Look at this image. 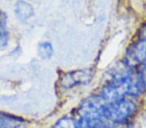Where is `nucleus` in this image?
<instances>
[{"label": "nucleus", "mask_w": 146, "mask_h": 128, "mask_svg": "<svg viewBox=\"0 0 146 128\" xmlns=\"http://www.w3.org/2000/svg\"><path fill=\"white\" fill-rule=\"evenodd\" d=\"M123 60L134 70L146 65V39L137 38L133 41L126 50Z\"/></svg>", "instance_id": "nucleus-4"}, {"label": "nucleus", "mask_w": 146, "mask_h": 128, "mask_svg": "<svg viewBox=\"0 0 146 128\" xmlns=\"http://www.w3.org/2000/svg\"><path fill=\"white\" fill-rule=\"evenodd\" d=\"M14 14L20 22L24 23L34 16L35 10L28 0H17L14 4Z\"/></svg>", "instance_id": "nucleus-6"}, {"label": "nucleus", "mask_w": 146, "mask_h": 128, "mask_svg": "<svg viewBox=\"0 0 146 128\" xmlns=\"http://www.w3.org/2000/svg\"><path fill=\"white\" fill-rule=\"evenodd\" d=\"M37 56L42 60H49L54 55V47L53 44L48 40L40 41L37 44Z\"/></svg>", "instance_id": "nucleus-9"}, {"label": "nucleus", "mask_w": 146, "mask_h": 128, "mask_svg": "<svg viewBox=\"0 0 146 128\" xmlns=\"http://www.w3.org/2000/svg\"><path fill=\"white\" fill-rule=\"evenodd\" d=\"M7 17L6 13L0 9V50H4L7 48L9 43V31L7 27Z\"/></svg>", "instance_id": "nucleus-7"}, {"label": "nucleus", "mask_w": 146, "mask_h": 128, "mask_svg": "<svg viewBox=\"0 0 146 128\" xmlns=\"http://www.w3.org/2000/svg\"><path fill=\"white\" fill-rule=\"evenodd\" d=\"M26 124L25 118L0 110V128H26Z\"/></svg>", "instance_id": "nucleus-5"}, {"label": "nucleus", "mask_w": 146, "mask_h": 128, "mask_svg": "<svg viewBox=\"0 0 146 128\" xmlns=\"http://www.w3.org/2000/svg\"><path fill=\"white\" fill-rule=\"evenodd\" d=\"M94 77L92 68H82L64 72L59 78V86L63 90H73L75 88L89 85Z\"/></svg>", "instance_id": "nucleus-3"}, {"label": "nucleus", "mask_w": 146, "mask_h": 128, "mask_svg": "<svg viewBox=\"0 0 146 128\" xmlns=\"http://www.w3.org/2000/svg\"><path fill=\"white\" fill-rule=\"evenodd\" d=\"M28 1H34V0H28Z\"/></svg>", "instance_id": "nucleus-11"}, {"label": "nucleus", "mask_w": 146, "mask_h": 128, "mask_svg": "<svg viewBox=\"0 0 146 128\" xmlns=\"http://www.w3.org/2000/svg\"><path fill=\"white\" fill-rule=\"evenodd\" d=\"M51 128H78V119L74 113L66 114L58 118Z\"/></svg>", "instance_id": "nucleus-8"}, {"label": "nucleus", "mask_w": 146, "mask_h": 128, "mask_svg": "<svg viewBox=\"0 0 146 128\" xmlns=\"http://www.w3.org/2000/svg\"><path fill=\"white\" fill-rule=\"evenodd\" d=\"M140 111L137 98L125 97L106 105L105 120L115 126H127L133 121Z\"/></svg>", "instance_id": "nucleus-1"}, {"label": "nucleus", "mask_w": 146, "mask_h": 128, "mask_svg": "<svg viewBox=\"0 0 146 128\" xmlns=\"http://www.w3.org/2000/svg\"><path fill=\"white\" fill-rule=\"evenodd\" d=\"M107 104L97 93L85 97L80 101L75 109V116L78 119L92 122H101L105 120V108Z\"/></svg>", "instance_id": "nucleus-2"}, {"label": "nucleus", "mask_w": 146, "mask_h": 128, "mask_svg": "<svg viewBox=\"0 0 146 128\" xmlns=\"http://www.w3.org/2000/svg\"><path fill=\"white\" fill-rule=\"evenodd\" d=\"M109 128H126V126H115V125H110Z\"/></svg>", "instance_id": "nucleus-10"}]
</instances>
